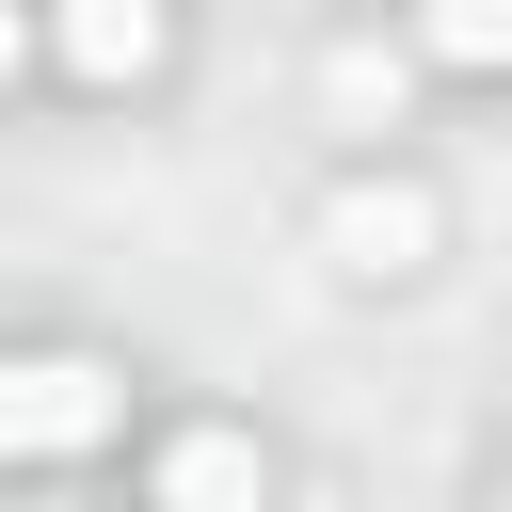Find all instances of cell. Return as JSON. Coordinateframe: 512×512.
<instances>
[{"mask_svg":"<svg viewBox=\"0 0 512 512\" xmlns=\"http://www.w3.org/2000/svg\"><path fill=\"white\" fill-rule=\"evenodd\" d=\"M128 384L96 352H0V464H64V448H112Z\"/></svg>","mask_w":512,"mask_h":512,"instance_id":"1","label":"cell"},{"mask_svg":"<svg viewBox=\"0 0 512 512\" xmlns=\"http://www.w3.org/2000/svg\"><path fill=\"white\" fill-rule=\"evenodd\" d=\"M320 256H336V272H368V288H384V272H416V256H432V192H416V176H352V192L320 208Z\"/></svg>","mask_w":512,"mask_h":512,"instance_id":"2","label":"cell"},{"mask_svg":"<svg viewBox=\"0 0 512 512\" xmlns=\"http://www.w3.org/2000/svg\"><path fill=\"white\" fill-rule=\"evenodd\" d=\"M48 48H64L96 96H128V80H160V64H176V0H64V16H48Z\"/></svg>","mask_w":512,"mask_h":512,"instance_id":"3","label":"cell"},{"mask_svg":"<svg viewBox=\"0 0 512 512\" xmlns=\"http://www.w3.org/2000/svg\"><path fill=\"white\" fill-rule=\"evenodd\" d=\"M144 512H272V448L256 432H176L144 464Z\"/></svg>","mask_w":512,"mask_h":512,"instance_id":"4","label":"cell"},{"mask_svg":"<svg viewBox=\"0 0 512 512\" xmlns=\"http://www.w3.org/2000/svg\"><path fill=\"white\" fill-rule=\"evenodd\" d=\"M416 32H432V64H512V0H416Z\"/></svg>","mask_w":512,"mask_h":512,"instance_id":"5","label":"cell"},{"mask_svg":"<svg viewBox=\"0 0 512 512\" xmlns=\"http://www.w3.org/2000/svg\"><path fill=\"white\" fill-rule=\"evenodd\" d=\"M16 64H32V16H16V0H0V80H16Z\"/></svg>","mask_w":512,"mask_h":512,"instance_id":"6","label":"cell"}]
</instances>
